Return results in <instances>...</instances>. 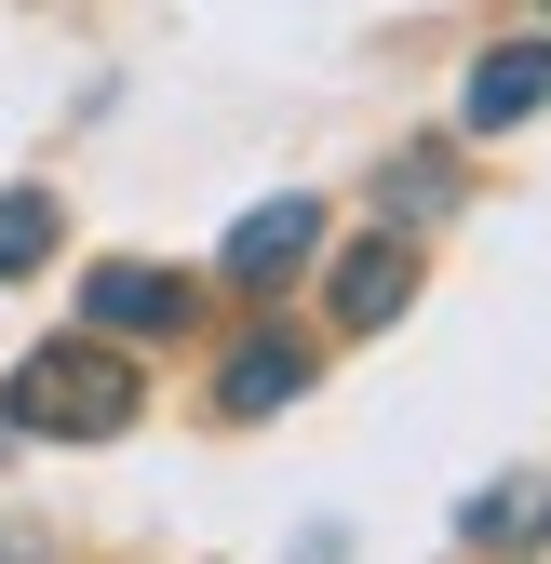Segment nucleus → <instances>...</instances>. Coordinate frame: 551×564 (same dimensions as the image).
I'll list each match as a JSON object with an SVG mask.
<instances>
[{
	"label": "nucleus",
	"instance_id": "f257e3e1",
	"mask_svg": "<svg viewBox=\"0 0 551 564\" xmlns=\"http://www.w3.org/2000/svg\"><path fill=\"white\" fill-rule=\"evenodd\" d=\"M14 431H67V444H108L134 431V364L108 336H54L14 364Z\"/></svg>",
	"mask_w": 551,
	"mask_h": 564
},
{
	"label": "nucleus",
	"instance_id": "f03ea898",
	"mask_svg": "<svg viewBox=\"0 0 551 564\" xmlns=\"http://www.w3.org/2000/svg\"><path fill=\"white\" fill-rule=\"evenodd\" d=\"M403 310H418V242H350V256H336V323H350V336H377V323H403Z\"/></svg>",
	"mask_w": 551,
	"mask_h": 564
},
{
	"label": "nucleus",
	"instance_id": "7ed1b4c3",
	"mask_svg": "<svg viewBox=\"0 0 551 564\" xmlns=\"http://www.w3.org/2000/svg\"><path fill=\"white\" fill-rule=\"evenodd\" d=\"M310 242H323V202H256V216L229 229V282H256V296H269V282H283V269H310Z\"/></svg>",
	"mask_w": 551,
	"mask_h": 564
},
{
	"label": "nucleus",
	"instance_id": "20e7f679",
	"mask_svg": "<svg viewBox=\"0 0 551 564\" xmlns=\"http://www.w3.org/2000/svg\"><path fill=\"white\" fill-rule=\"evenodd\" d=\"M95 336H188V282L108 256V269H95Z\"/></svg>",
	"mask_w": 551,
	"mask_h": 564
},
{
	"label": "nucleus",
	"instance_id": "39448f33",
	"mask_svg": "<svg viewBox=\"0 0 551 564\" xmlns=\"http://www.w3.org/2000/svg\"><path fill=\"white\" fill-rule=\"evenodd\" d=\"M457 108L485 121V134H498V121H538V108H551V41H498L485 67H471V95H457Z\"/></svg>",
	"mask_w": 551,
	"mask_h": 564
},
{
	"label": "nucleus",
	"instance_id": "423d86ee",
	"mask_svg": "<svg viewBox=\"0 0 551 564\" xmlns=\"http://www.w3.org/2000/svg\"><path fill=\"white\" fill-rule=\"evenodd\" d=\"M296 390H310V349L296 336H242L229 377H216V416H269V403H296Z\"/></svg>",
	"mask_w": 551,
	"mask_h": 564
},
{
	"label": "nucleus",
	"instance_id": "0eeeda50",
	"mask_svg": "<svg viewBox=\"0 0 551 564\" xmlns=\"http://www.w3.org/2000/svg\"><path fill=\"white\" fill-rule=\"evenodd\" d=\"M41 256H54V202L41 188H0V282H28Z\"/></svg>",
	"mask_w": 551,
	"mask_h": 564
},
{
	"label": "nucleus",
	"instance_id": "6e6552de",
	"mask_svg": "<svg viewBox=\"0 0 551 564\" xmlns=\"http://www.w3.org/2000/svg\"><path fill=\"white\" fill-rule=\"evenodd\" d=\"M538 484H498V498H471V551H538Z\"/></svg>",
	"mask_w": 551,
	"mask_h": 564
},
{
	"label": "nucleus",
	"instance_id": "1a4fd4ad",
	"mask_svg": "<svg viewBox=\"0 0 551 564\" xmlns=\"http://www.w3.org/2000/svg\"><path fill=\"white\" fill-rule=\"evenodd\" d=\"M457 202V175L444 162H403V175H377V216H444Z\"/></svg>",
	"mask_w": 551,
	"mask_h": 564
}]
</instances>
